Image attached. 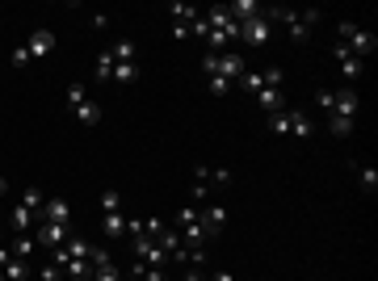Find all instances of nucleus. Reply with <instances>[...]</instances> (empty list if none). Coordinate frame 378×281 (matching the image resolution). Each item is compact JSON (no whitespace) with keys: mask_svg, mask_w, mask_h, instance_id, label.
<instances>
[{"mask_svg":"<svg viewBox=\"0 0 378 281\" xmlns=\"http://www.w3.org/2000/svg\"><path fill=\"white\" fill-rule=\"evenodd\" d=\"M130 252H135V261H143V265H151V269H164L168 265V252L156 244V240H130Z\"/></svg>","mask_w":378,"mask_h":281,"instance_id":"39448f33","label":"nucleus"},{"mask_svg":"<svg viewBox=\"0 0 378 281\" xmlns=\"http://www.w3.org/2000/svg\"><path fill=\"white\" fill-rule=\"evenodd\" d=\"M269 34H274V25L265 21V8H261V17L240 21V38H244V42H252V46H269Z\"/></svg>","mask_w":378,"mask_h":281,"instance_id":"423d86ee","label":"nucleus"},{"mask_svg":"<svg viewBox=\"0 0 378 281\" xmlns=\"http://www.w3.org/2000/svg\"><path fill=\"white\" fill-rule=\"evenodd\" d=\"M358 109H362V97L353 92V88H332V97H328V114H337V118H358Z\"/></svg>","mask_w":378,"mask_h":281,"instance_id":"20e7f679","label":"nucleus"},{"mask_svg":"<svg viewBox=\"0 0 378 281\" xmlns=\"http://www.w3.org/2000/svg\"><path fill=\"white\" fill-rule=\"evenodd\" d=\"M362 189H366V193L378 189V168H362Z\"/></svg>","mask_w":378,"mask_h":281,"instance_id":"2f4dec72","label":"nucleus"},{"mask_svg":"<svg viewBox=\"0 0 378 281\" xmlns=\"http://www.w3.org/2000/svg\"><path fill=\"white\" fill-rule=\"evenodd\" d=\"M328 126H332V135H341V139L353 130V122H349V118H337V114H328Z\"/></svg>","mask_w":378,"mask_h":281,"instance_id":"c85d7f7f","label":"nucleus"},{"mask_svg":"<svg viewBox=\"0 0 378 281\" xmlns=\"http://www.w3.org/2000/svg\"><path fill=\"white\" fill-rule=\"evenodd\" d=\"M189 34H194V38H202V42H206V38H210V25H206V17H198V21H194V25H189Z\"/></svg>","mask_w":378,"mask_h":281,"instance_id":"72a5a7b5","label":"nucleus"},{"mask_svg":"<svg viewBox=\"0 0 378 281\" xmlns=\"http://www.w3.org/2000/svg\"><path fill=\"white\" fill-rule=\"evenodd\" d=\"M337 34H341V42L349 46V55H358L362 63H366V59L378 50V38L370 34V29H362L358 21H341V25H337Z\"/></svg>","mask_w":378,"mask_h":281,"instance_id":"f03ea898","label":"nucleus"},{"mask_svg":"<svg viewBox=\"0 0 378 281\" xmlns=\"http://www.w3.org/2000/svg\"><path fill=\"white\" fill-rule=\"evenodd\" d=\"M25 50H29V59H46V55L55 50V34H50V29H34L29 42H25Z\"/></svg>","mask_w":378,"mask_h":281,"instance_id":"9b49d317","label":"nucleus"},{"mask_svg":"<svg viewBox=\"0 0 378 281\" xmlns=\"http://www.w3.org/2000/svg\"><path fill=\"white\" fill-rule=\"evenodd\" d=\"M202 227H206V235L215 240V235L227 227V206H206V210H202Z\"/></svg>","mask_w":378,"mask_h":281,"instance_id":"f8f14e48","label":"nucleus"},{"mask_svg":"<svg viewBox=\"0 0 378 281\" xmlns=\"http://www.w3.org/2000/svg\"><path fill=\"white\" fill-rule=\"evenodd\" d=\"M29 223H34V210L17 202V206L8 210V227H13V235H29Z\"/></svg>","mask_w":378,"mask_h":281,"instance_id":"ddd939ff","label":"nucleus"},{"mask_svg":"<svg viewBox=\"0 0 378 281\" xmlns=\"http://www.w3.org/2000/svg\"><path fill=\"white\" fill-rule=\"evenodd\" d=\"M101 231H105L109 244H118L126 235V214H101Z\"/></svg>","mask_w":378,"mask_h":281,"instance_id":"dca6fc26","label":"nucleus"},{"mask_svg":"<svg viewBox=\"0 0 378 281\" xmlns=\"http://www.w3.org/2000/svg\"><path fill=\"white\" fill-rule=\"evenodd\" d=\"M269 130H274V135L307 139V135H311V118H307L303 109H282V114H269Z\"/></svg>","mask_w":378,"mask_h":281,"instance_id":"7ed1b4c3","label":"nucleus"},{"mask_svg":"<svg viewBox=\"0 0 378 281\" xmlns=\"http://www.w3.org/2000/svg\"><path fill=\"white\" fill-rule=\"evenodd\" d=\"M101 214H122V193L118 189H105L101 193Z\"/></svg>","mask_w":378,"mask_h":281,"instance_id":"5701e85b","label":"nucleus"},{"mask_svg":"<svg viewBox=\"0 0 378 281\" xmlns=\"http://www.w3.org/2000/svg\"><path fill=\"white\" fill-rule=\"evenodd\" d=\"M109 55H114V63H135V42H130V38H118V42L109 46Z\"/></svg>","mask_w":378,"mask_h":281,"instance_id":"4be33fe9","label":"nucleus"},{"mask_svg":"<svg viewBox=\"0 0 378 281\" xmlns=\"http://www.w3.org/2000/svg\"><path fill=\"white\" fill-rule=\"evenodd\" d=\"M261 76H265V88H278L282 84V67H265Z\"/></svg>","mask_w":378,"mask_h":281,"instance_id":"f704fd0d","label":"nucleus"},{"mask_svg":"<svg viewBox=\"0 0 378 281\" xmlns=\"http://www.w3.org/2000/svg\"><path fill=\"white\" fill-rule=\"evenodd\" d=\"M257 105H261L265 114H282V109H286V97H282V88H261V92H257Z\"/></svg>","mask_w":378,"mask_h":281,"instance_id":"2eb2a0df","label":"nucleus"},{"mask_svg":"<svg viewBox=\"0 0 378 281\" xmlns=\"http://www.w3.org/2000/svg\"><path fill=\"white\" fill-rule=\"evenodd\" d=\"M332 59L341 63L345 80H358V76H362V67H366V63H362L358 55H349V46H345V42H337V46H332Z\"/></svg>","mask_w":378,"mask_h":281,"instance_id":"1a4fd4ad","label":"nucleus"},{"mask_svg":"<svg viewBox=\"0 0 378 281\" xmlns=\"http://www.w3.org/2000/svg\"><path fill=\"white\" fill-rule=\"evenodd\" d=\"M109 76H114V55L101 50V55H97V80H109Z\"/></svg>","mask_w":378,"mask_h":281,"instance_id":"bb28decb","label":"nucleus"},{"mask_svg":"<svg viewBox=\"0 0 378 281\" xmlns=\"http://www.w3.org/2000/svg\"><path fill=\"white\" fill-rule=\"evenodd\" d=\"M34 240H38V248H63L67 240H72V227H63V223H38V231H34Z\"/></svg>","mask_w":378,"mask_h":281,"instance_id":"0eeeda50","label":"nucleus"},{"mask_svg":"<svg viewBox=\"0 0 378 281\" xmlns=\"http://www.w3.org/2000/svg\"><path fill=\"white\" fill-rule=\"evenodd\" d=\"M63 252H67L72 261H93V244H88V240H80V235H72V240L63 244Z\"/></svg>","mask_w":378,"mask_h":281,"instance_id":"a211bd4d","label":"nucleus"},{"mask_svg":"<svg viewBox=\"0 0 378 281\" xmlns=\"http://www.w3.org/2000/svg\"><path fill=\"white\" fill-rule=\"evenodd\" d=\"M320 17H324L320 8H303V17H299L295 8H265V21H269V25L278 21V25L290 29V42H307V38H311V25H316Z\"/></svg>","mask_w":378,"mask_h":281,"instance_id":"f257e3e1","label":"nucleus"},{"mask_svg":"<svg viewBox=\"0 0 378 281\" xmlns=\"http://www.w3.org/2000/svg\"><path fill=\"white\" fill-rule=\"evenodd\" d=\"M126 235H130V240H143V235H147V223H143L139 214H126Z\"/></svg>","mask_w":378,"mask_h":281,"instance_id":"cd10ccee","label":"nucleus"},{"mask_svg":"<svg viewBox=\"0 0 378 281\" xmlns=\"http://www.w3.org/2000/svg\"><path fill=\"white\" fill-rule=\"evenodd\" d=\"M206 88H210L215 97H227V92H231V84H227V80H219V76H206Z\"/></svg>","mask_w":378,"mask_h":281,"instance_id":"7c9ffc66","label":"nucleus"},{"mask_svg":"<svg viewBox=\"0 0 378 281\" xmlns=\"http://www.w3.org/2000/svg\"><path fill=\"white\" fill-rule=\"evenodd\" d=\"M8 261H13V252H8V244H0V269H4Z\"/></svg>","mask_w":378,"mask_h":281,"instance_id":"4c0bfd02","label":"nucleus"},{"mask_svg":"<svg viewBox=\"0 0 378 281\" xmlns=\"http://www.w3.org/2000/svg\"><path fill=\"white\" fill-rule=\"evenodd\" d=\"M34 248H38V240H34V235H13V244H8L13 261H29V256H34Z\"/></svg>","mask_w":378,"mask_h":281,"instance_id":"f3484780","label":"nucleus"},{"mask_svg":"<svg viewBox=\"0 0 378 281\" xmlns=\"http://www.w3.org/2000/svg\"><path fill=\"white\" fill-rule=\"evenodd\" d=\"M88 101V88L84 84H67V109H80Z\"/></svg>","mask_w":378,"mask_h":281,"instance_id":"a878e982","label":"nucleus"},{"mask_svg":"<svg viewBox=\"0 0 378 281\" xmlns=\"http://www.w3.org/2000/svg\"><path fill=\"white\" fill-rule=\"evenodd\" d=\"M122 281H139V277H135V273H126V277H122Z\"/></svg>","mask_w":378,"mask_h":281,"instance_id":"ea45409f","label":"nucleus"},{"mask_svg":"<svg viewBox=\"0 0 378 281\" xmlns=\"http://www.w3.org/2000/svg\"><path fill=\"white\" fill-rule=\"evenodd\" d=\"M38 214H42V223H63V227H72V210H67L63 198H46Z\"/></svg>","mask_w":378,"mask_h":281,"instance_id":"9d476101","label":"nucleus"},{"mask_svg":"<svg viewBox=\"0 0 378 281\" xmlns=\"http://www.w3.org/2000/svg\"><path fill=\"white\" fill-rule=\"evenodd\" d=\"M25 63H29V50H25V46H17V50H13V67H25Z\"/></svg>","mask_w":378,"mask_h":281,"instance_id":"e433bc0d","label":"nucleus"},{"mask_svg":"<svg viewBox=\"0 0 378 281\" xmlns=\"http://www.w3.org/2000/svg\"><path fill=\"white\" fill-rule=\"evenodd\" d=\"M168 17H173V25H194L202 13H198L194 4H185V0H173V4H168Z\"/></svg>","mask_w":378,"mask_h":281,"instance_id":"4468645a","label":"nucleus"},{"mask_svg":"<svg viewBox=\"0 0 378 281\" xmlns=\"http://www.w3.org/2000/svg\"><path fill=\"white\" fill-rule=\"evenodd\" d=\"M244 71H248V67H244V59H240L236 50H219V67H215V76H219V80L236 84V80H240Z\"/></svg>","mask_w":378,"mask_h":281,"instance_id":"6e6552de","label":"nucleus"},{"mask_svg":"<svg viewBox=\"0 0 378 281\" xmlns=\"http://www.w3.org/2000/svg\"><path fill=\"white\" fill-rule=\"evenodd\" d=\"M4 193H8V181H4V177H0V198H4Z\"/></svg>","mask_w":378,"mask_h":281,"instance_id":"58836bf2","label":"nucleus"},{"mask_svg":"<svg viewBox=\"0 0 378 281\" xmlns=\"http://www.w3.org/2000/svg\"><path fill=\"white\" fill-rule=\"evenodd\" d=\"M93 281H122V273L114 261H105V265H93Z\"/></svg>","mask_w":378,"mask_h":281,"instance_id":"393cba45","label":"nucleus"},{"mask_svg":"<svg viewBox=\"0 0 378 281\" xmlns=\"http://www.w3.org/2000/svg\"><path fill=\"white\" fill-rule=\"evenodd\" d=\"M109 80L130 84V80H139V67H135V63H114V76H109Z\"/></svg>","mask_w":378,"mask_h":281,"instance_id":"b1692460","label":"nucleus"},{"mask_svg":"<svg viewBox=\"0 0 378 281\" xmlns=\"http://www.w3.org/2000/svg\"><path fill=\"white\" fill-rule=\"evenodd\" d=\"M227 13L236 21H248V17H261V4L257 0H236V4H227Z\"/></svg>","mask_w":378,"mask_h":281,"instance_id":"6ab92c4d","label":"nucleus"},{"mask_svg":"<svg viewBox=\"0 0 378 281\" xmlns=\"http://www.w3.org/2000/svg\"><path fill=\"white\" fill-rule=\"evenodd\" d=\"M72 114H76V122H80V126H97V122H101V105H97V101H84V105H80V109H72Z\"/></svg>","mask_w":378,"mask_h":281,"instance_id":"aec40b11","label":"nucleus"},{"mask_svg":"<svg viewBox=\"0 0 378 281\" xmlns=\"http://www.w3.org/2000/svg\"><path fill=\"white\" fill-rule=\"evenodd\" d=\"M38 277H42V281H63V269L50 261V265H42V269H38Z\"/></svg>","mask_w":378,"mask_h":281,"instance_id":"473e14b6","label":"nucleus"},{"mask_svg":"<svg viewBox=\"0 0 378 281\" xmlns=\"http://www.w3.org/2000/svg\"><path fill=\"white\" fill-rule=\"evenodd\" d=\"M42 202H46V198H42V193H38V189H25V193H21V206H29V210H34V214H38V210H42Z\"/></svg>","mask_w":378,"mask_h":281,"instance_id":"c756f323","label":"nucleus"},{"mask_svg":"<svg viewBox=\"0 0 378 281\" xmlns=\"http://www.w3.org/2000/svg\"><path fill=\"white\" fill-rule=\"evenodd\" d=\"M185 281H206V265H185Z\"/></svg>","mask_w":378,"mask_h":281,"instance_id":"c9c22d12","label":"nucleus"},{"mask_svg":"<svg viewBox=\"0 0 378 281\" xmlns=\"http://www.w3.org/2000/svg\"><path fill=\"white\" fill-rule=\"evenodd\" d=\"M0 273H4V281H29L34 265H29V261H8V265H4Z\"/></svg>","mask_w":378,"mask_h":281,"instance_id":"412c9836","label":"nucleus"}]
</instances>
